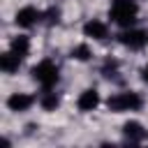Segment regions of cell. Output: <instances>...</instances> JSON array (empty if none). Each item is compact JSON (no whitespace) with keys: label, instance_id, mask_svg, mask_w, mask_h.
<instances>
[{"label":"cell","instance_id":"cell-12","mask_svg":"<svg viewBox=\"0 0 148 148\" xmlns=\"http://www.w3.org/2000/svg\"><path fill=\"white\" fill-rule=\"evenodd\" d=\"M9 49H12L16 56L25 58V56L30 53V37H28V35H16V37H12V42H9Z\"/></svg>","mask_w":148,"mask_h":148},{"label":"cell","instance_id":"cell-15","mask_svg":"<svg viewBox=\"0 0 148 148\" xmlns=\"http://www.w3.org/2000/svg\"><path fill=\"white\" fill-rule=\"evenodd\" d=\"M102 74H104V79H111L113 74H118V62L116 60H106L104 67H102Z\"/></svg>","mask_w":148,"mask_h":148},{"label":"cell","instance_id":"cell-6","mask_svg":"<svg viewBox=\"0 0 148 148\" xmlns=\"http://www.w3.org/2000/svg\"><path fill=\"white\" fill-rule=\"evenodd\" d=\"M83 37H88L92 42H104V39H109V25L99 18H88L83 23Z\"/></svg>","mask_w":148,"mask_h":148},{"label":"cell","instance_id":"cell-10","mask_svg":"<svg viewBox=\"0 0 148 148\" xmlns=\"http://www.w3.org/2000/svg\"><path fill=\"white\" fill-rule=\"evenodd\" d=\"M23 60H25V58H21V56H16L12 49H7V51L0 56V69H2L5 74H16L18 67L23 65Z\"/></svg>","mask_w":148,"mask_h":148},{"label":"cell","instance_id":"cell-16","mask_svg":"<svg viewBox=\"0 0 148 148\" xmlns=\"http://www.w3.org/2000/svg\"><path fill=\"white\" fill-rule=\"evenodd\" d=\"M141 81L148 86V65H146V67H141Z\"/></svg>","mask_w":148,"mask_h":148},{"label":"cell","instance_id":"cell-9","mask_svg":"<svg viewBox=\"0 0 148 148\" xmlns=\"http://www.w3.org/2000/svg\"><path fill=\"white\" fill-rule=\"evenodd\" d=\"M123 136L130 143H141V141H146V130L139 120H127L123 125Z\"/></svg>","mask_w":148,"mask_h":148},{"label":"cell","instance_id":"cell-1","mask_svg":"<svg viewBox=\"0 0 148 148\" xmlns=\"http://www.w3.org/2000/svg\"><path fill=\"white\" fill-rule=\"evenodd\" d=\"M109 18L118 28H132L139 18V2L136 0H111Z\"/></svg>","mask_w":148,"mask_h":148},{"label":"cell","instance_id":"cell-14","mask_svg":"<svg viewBox=\"0 0 148 148\" xmlns=\"http://www.w3.org/2000/svg\"><path fill=\"white\" fill-rule=\"evenodd\" d=\"M60 16H62L60 7H49V9L42 12V21H44L46 25H58V23H60Z\"/></svg>","mask_w":148,"mask_h":148},{"label":"cell","instance_id":"cell-2","mask_svg":"<svg viewBox=\"0 0 148 148\" xmlns=\"http://www.w3.org/2000/svg\"><path fill=\"white\" fill-rule=\"evenodd\" d=\"M143 106V97L136 90H123V92H113L106 99V109L111 113H132L139 111Z\"/></svg>","mask_w":148,"mask_h":148},{"label":"cell","instance_id":"cell-3","mask_svg":"<svg viewBox=\"0 0 148 148\" xmlns=\"http://www.w3.org/2000/svg\"><path fill=\"white\" fill-rule=\"evenodd\" d=\"M30 76H32V81H35L39 88H56L58 81H60V67H58L53 60L44 58V60H39L37 65H32Z\"/></svg>","mask_w":148,"mask_h":148},{"label":"cell","instance_id":"cell-13","mask_svg":"<svg viewBox=\"0 0 148 148\" xmlns=\"http://www.w3.org/2000/svg\"><path fill=\"white\" fill-rule=\"evenodd\" d=\"M90 56H92V51H90L88 44H76V46L69 51V58H72V60H79V62L90 60Z\"/></svg>","mask_w":148,"mask_h":148},{"label":"cell","instance_id":"cell-7","mask_svg":"<svg viewBox=\"0 0 148 148\" xmlns=\"http://www.w3.org/2000/svg\"><path fill=\"white\" fill-rule=\"evenodd\" d=\"M99 104H102V97H99V90H97V88H86V90L76 97V109H79L81 113H90V111H95Z\"/></svg>","mask_w":148,"mask_h":148},{"label":"cell","instance_id":"cell-11","mask_svg":"<svg viewBox=\"0 0 148 148\" xmlns=\"http://www.w3.org/2000/svg\"><path fill=\"white\" fill-rule=\"evenodd\" d=\"M37 104L44 111H56L60 106V95L56 92V88H42V92L37 97Z\"/></svg>","mask_w":148,"mask_h":148},{"label":"cell","instance_id":"cell-4","mask_svg":"<svg viewBox=\"0 0 148 148\" xmlns=\"http://www.w3.org/2000/svg\"><path fill=\"white\" fill-rule=\"evenodd\" d=\"M118 42H120L125 49H130V51H141V49L148 46V30L136 28V25L123 28V32L118 35Z\"/></svg>","mask_w":148,"mask_h":148},{"label":"cell","instance_id":"cell-5","mask_svg":"<svg viewBox=\"0 0 148 148\" xmlns=\"http://www.w3.org/2000/svg\"><path fill=\"white\" fill-rule=\"evenodd\" d=\"M42 21V12L37 9V7H32V5H25V7H21V9H16V14H14V23L18 25V28H32V25H37Z\"/></svg>","mask_w":148,"mask_h":148},{"label":"cell","instance_id":"cell-8","mask_svg":"<svg viewBox=\"0 0 148 148\" xmlns=\"http://www.w3.org/2000/svg\"><path fill=\"white\" fill-rule=\"evenodd\" d=\"M35 102H37V99H35L30 92H12V95L7 97V109L14 111V113H23V111H30Z\"/></svg>","mask_w":148,"mask_h":148}]
</instances>
